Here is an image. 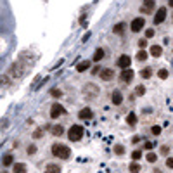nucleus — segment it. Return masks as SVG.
I'll list each match as a JSON object with an SVG mask.
<instances>
[{"label":"nucleus","mask_w":173,"mask_h":173,"mask_svg":"<svg viewBox=\"0 0 173 173\" xmlns=\"http://www.w3.org/2000/svg\"><path fill=\"white\" fill-rule=\"evenodd\" d=\"M45 173H61V166L59 164H54V163H49L45 166Z\"/></svg>","instance_id":"11"},{"label":"nucleus","mask_w":173,"mask_h":173,"mask_svg":"<svg viewBox=\"0 0 173 173\" xmlns=\"http://www.w3.org/2000/svg\"><path fill=\"white\" fill-rule=\"evenodd\" d=\"M111 101H112V104H116V106H118V104H121L123 102V95H121V92H112V97H111Z\"/></svg>","instance_id":"12"},{"label":"nucleus","mask_w":173,"mask_h":173,"mask_svg":"<svg viewBox=\"0 0 173 173\" xmlns=\"http://www.w3.org/2000/svg\"><path fill=\"white\" fill-rule=\"evenodd\" d=\"M35 153H36V145H30L28 147V154L31 156V154H35Z\"/></svg>","instance_id":"34"},{"label":"nucleus","mask_w":173,"mask_h":173,"mask_svg":"<svg viewBox=\"0 0 173 173\" xmlns=\"http://www.w3.org/2000/svg\"><path fill=\"white\" fill-rule=\"evenodd\" d=\"M139 172H140V164H137V163L130 164V173H139Z\"/></svg>","instance_id":"26"},{"label":"nucleus","mask_w":173,"mask_h":173,"mask_svg":"<svg viewBox=\"0 0 173 173\" xmlns=\"http://www.w3.org/2000/svg\"><path fill=\"white\" fill-rule=\"evenodd\" d=\"M52 154H54L55 158H59V159H68V158L71 156V151H69V147L64 145V144H54V145H52Z\"/></svg>","instance_id":"1"},{"label":"nucleus","mask_w":173,"mask_h":173,"mask_svg":"<svg viewBox=\"0 0 173 173\" xmlns=\"http://www.w3.org/2000/svg\"><path fill=\"white\" fill-rule=\"evenodd\" d=\"M139 47H140V49H145V47H147V40H140L139 42Z\"/></svg>","instance_id":"35"},{"label":"nucleus","mask_w":173,"mask_h":173,"mask_svg":"<svg viewBox=\"0 0 173 173\" xmlns=\"http://www.w3.org/2000/svg\"><path fill=\"white\" fill-rule=\"evenodd\" d=\"M92 116H93V112H92L88 107H85V109H82V111L78 112V118H80V120H90Z\"/></svg>","instance_id":"10"},{"label":"nucleus","mask_w":173,"mask_h":173,"mask_svg":"<svg viewBox=\"0 0 173 173\" xmlns=\"http://www.w3.org/2000/svg\"><path fill=\"white\" fill-rule=\"evenodd\" d=\"M145 36H147V38H153V36H154V30H151V28H149V30H145Z\"/></svg>","instance_id":"33"},{"label":"nucleus","mask_w":173,"mask_h":173,"mask_svg":"<svg viewBox=\"0 0 173 173\" xmlns=\"http://www.w3.org/2000/svg\"><path fill=\"white\" fill-rule=\"evenodd\" d=\"M87 92H92V93H93V97H95V95L99 93V88H97V87H93V85H87V87H85V93H87Z\"/></svg>","instance_id":"21"},{"label":"nucleus","mask_w":173,"mask_h":173,"mask_svg":"<svg viewBox=\"0 0 173 173\" xmlns=\"http://www.w3.org/2000/svg\"><path fill=\"white\" fill-rule=\"evenodd\" d=\"M42 133H43V130H36V132L33 133V137H35V139H40V137H42Z\"/></svg>","instance_id":"36"},{"label":"nucleus","mask_w":173,"mask_h":173,"mask_svg":"<svg viewBox=\"0 0 173 173\" xmlns=\"http://www.w3.org/2000/svg\"><path fill=\"white\" fill-rule=\"evenodd\" d=\"M112 31H114L116 35H123V31H125V24H123V23H118V24L112 28Z\"/></svg>","instance_id":"18"},{"label":"nucleus","mask_w":173,"mask_h":173,"mask_svg":"<svg viewBox=\"0 0 173 173\" xmlns=\"http://www.w3.org/2000/svg\"><path fill=\"white\" fill-rule=\"evenodd\" d=\"M144 26H145V21H144V18H137V19H133L132 24H130V28H132L133 33H139V31L142 30Z\"/></svg>","instance_id":"3"},{"label":"nucleus","mask_w":173,"mask_h":173,"mask_svg":"<svg viewBox=\"0 0 173 173\" xmlns=\"http://www.w3.org/2000/svg\"><path fill=\"white\" fill-rule=\"evenodd\" d=\"M132 158L135 159V161H137V159H140V158H142V151H133V153H132Z\"/></svg>","instance_id":"29"},{"label":"nucleus","mask_w":173,"mask_h":173,"mask_svg":"<svg viewBox=\"0 0 173 173\" xmlns=\"http://www.w3.org/2000/svg\"><path fill=\"white\" fill-rule=\"evenodd\" d=\"M161 54H163L161 45H153V47H151V55H154V57H159Z\"/></svg>","instance_id":"15"},{"label":"nucleus","mask_w":173,"mask_h":173,"mask_svg":"<svg viewBox=\"0 0 173 173\" xmlns=\"http://www.w3.org/2000/svg\"><path fill=\"white\" fill-rule=\"evenodd\" d=\"M12 163H14V158H12V154H5V156L2 158V164H4V168H5V166H10Z\"/></svg>","instance_id":"16"},{"label":"nucleus","mask_w":173,"mask_h":173,"mask_svg":"<svg viewBox=\"0 0 173 173\" xmlns=\"http://www.w3.org/2000/svg\"><path fill=\"white\" fill-rule=\"evenodd\" d=\"M158 76H159V78H161V80H166V78H168V69H159V71H158Z\"/></svg>","instance_id":"25"},{"label":"nucleus","mask_w":173,"mask_h":173,"mask_svg":"<svg viewBox=\"0 0 173 173\" xmlns=\"http://www.w3.org/2000/svg\"><path fill=\"white\" fill-rule=\"evenodd\" d=\"M142 78H151V74H153V69L151 68H145V69H142Z\"/></svg>","instance_id":"24"},{"label":"nucleus","mask_w":173,"mask_h":173,"mask_svg":"<svg viewBox=\"0 0 173 173\" xmlns=\"http://www.w3.org/2000/svg\"><path fill=\"white\" fill-rule=\"evenodd\" d=\"M164 19H166V9L161 7V9H158L156 16H154V24H161Z\"/></svg>","instance_id":"6"},{"label":"nucleus","mask_w":173,"mask_h":173,"mask_svg":"<svg viewBox=\"0 0 173 173\" xmlns=\"http://www.w3.org/2000/svg\"><path fill=\"white\" fill-rule=\"evenodd\" d=\"M145 159H147L149 163H156V161H158V156H156L154 153H149L147 156H145Z\"/></svg>","instance_id":"22"},{"label":"nucleus","mask_w":173,"mask_h":173,"mask_svg":"<svg viewBox=\"0 0 173 173\" xmlns=\"http://www.w3.org/2000/svg\"><path fill=\"white\" fill-rule=\"evenodd\" d=\"M61 114H64V107H62L61 104H54L50 107V118L55 120V118H59Z\"/></svg>","instance_id":"5"},{"label":"nucleus","mask_w":173,"mask_h":173,"mask_svg":"<svg viewBox=\"0 0 173 173\" xmlns=\"http://www.w3.org/2000/svg\"><path fill=\"white\" fill-rule=\"evenodd\" d=\"M102 57H104V50H102V49H97L95 54H93V61L97 62V61H101Z\"/></svg>","instance_id":"20"},{"label":"nucleus","mask_w":173,"mask_h":173,"mask_svg":"<svg viewBox=\"0 0 173 173\" xmlns=\"http://www.w3.org/2000/svg\"><path fill=\"white\" fill-rule=\"evenodd\" d=\"M50 132H52V135H55V137H61L62 132H64V128H62L61 125H54V126H50Z\"/></svg>","instance_id":"14"},{"label":"nucleus","mask_w":173,"mask_h":173,"mask_svg":"<svg viewBox=\"0 0 173 173\" xmlns=\"http://www.w3.org/2000/svg\"><path fill=\"white\" fill-rule=\"evenodd\" d=\"M168 4H170V7H173V0H168Z\"/></svg>","instance_id":"40"},{"label":"nucleus","mask_w":173,"mask_h":173,"mask_svg":"<svg viewBox=\"0 0 173 173\" xmlns=\"http://www.w3.org/2000/svg\"><path fill=\"white\" fill-rule=\"evenodd\" d=\"M166 166H168V168H173V158H168V159H166Z\"/></svg>","instance_id":"37"},{"label":"nucleus","mask_w":173,"mask_h":173,"mask_svg":"<svg viewBox=\"0 0 173 173\" xmlns=\"http://www.w3.org/2000/svg\"><path fill=\"white\" fill-rule=\"evenodd\" d=\"M2 173H7V172H2Z\"/></svg>","instance_id":"41"},{"label":"nucleus","mask_w":173,"mask_h":173,"mask_svg":"<svg viewBox=\"0 0 173 173\" xmlns=\"http://www.w3.org/2000/svg\"><path fill=\"white\" fill-rule=\"evenodd\" d=\"M168 153H170V147L168 145H161V154L163 156H168Z\"/></svg>","instance_id":"32"},{"label":"nucleus","mask_w":173,"mask_h":173,"mask_svg":"<svg viewBox=\"0 0 173 173\" xmlns=\"http://www.w3.org/2000/svg\"><path fill=\"white\" fill-rule=\"evenodd\" d=\"M112 78H114V71H112V69L106 68V69H102L101 71V80L102 82H111Z\"/></svg>","instance_id":"7"},{"label":"nucleus","mask_w":173,"mask_h":173,"mask_svg":"<svg viewBox=\"0 0 173 173\" xmlns=\"http://www.w3.org/2000/svg\"><path fill=\"white\" fill-rule=\"evenodd\" d=\"M137 59H139V61H145V59H147V52L144 50V49H140V52L137 54Z\"/></svg>","instance_id":"23"},{"label":"nucleus","mask_w":173,"mask_h":173,"mask_svg":"<svg viewBox=\"0 0 173 173\" xmlns=\"http://www.w3.org/2000/svg\"><path fill=\"white\" fill-rule=\"evenodd\" d=\"M50 95H52V97H61L62 93H61V90H57V88H52V90H50Z\"/></svg>","instance_id":"30"},{"label":"nucleus","mask_w":173,"mask_h":173,"mask_svg":"<svg viewBox=\"0 0 173 173\" xmlns=\"http://www.w3.org/2000/svg\"><path fill=\"white\" fill-rule=\"evenodd\" d=\"M126 123H128L130 126H133V125L137 123V116H135V112H130V114L126 116Z\"/></svg>","instance_id":"19"},{"label":"nucleus","mask_w":173,"mask_h":173,"mask_svg":"<svg viewBox=\"0 0 173 173\" xmlns=\"http://www.w3.org/2000/svg\"><path fill=\"white\" fill-rule=\"evenodd\" d=\"M14 173H26V164L24 163L14 164Z\"/></svg>","instance_id":"17"},{"label":"nucleus","mask_w":173,"mask_h":173,"mask_svg":"<svg viewBox=\"0 0 173 173\" xmlns=\"http://www.w3.org/2000/svg\"><path fill=\"white\" fill-rule=\"evenodd\" d=\"M88 68H90V62H88V61H82V62H78V64H76V71H78V73L87 71Z\"/></svg>","instance_id":"13"},{"label":"nucleus","mask_w":173,"mask_h":173,"mask_svg":"<svg viewBox=\"0 0 173 173\" xmlns=\"http://www.w3.org/2000/svg\"><path fill=\"white\" fill-rule=\"evenodd\" d=\"M80 21H82V26H85V24H87V18H85V16H82V19H80Z\"/></svg>","instance_id":"39"},{"label":"nucleus","mask_w":173,"mask_h":173,"mask_svg":"<svg viewBox=\"0 0 173 173\" xmlns=\"http://www.w3.org/2000/svg\"><path fill=\"white\" fill-rule=\"evenodd\" d=\"M151 132H153V135H159L161 133V126H153Z\"/></svg>","instance_id":"31"},{"label":"nucleus","mask_w":173,"mask_h":173,"mask_svg":"<svg viewBox=\"0 0 173 173\" xmlns=\"http://www.w3.org/2000/svg\"><path fill=\"white\" fill-rule=\"evenodd\" d=\"M114 153L118 154V156H121V154L125 153V147H123V145H114Z\"/></svg>","instance_id":"28"},{"label":"nucleus","mask_w":173,"mask_h":173,"mask_svg":"<svg viewBox=\"0 0 173 173\" xmlns=\"http://www.w3.org/2000/svg\"><path fill=\"white\" fill-rule=\"evenodd\" d=\"M121 82H125V83H130L133 80V71L130 69V68H126V69H123V73H121Z\"/></svg>","instance_id":"8"},{"label":"nucleus","mask_w":173,"mask_h":173,"mask_svg":"<svg viewBox=\"0 0 173 173\" xmlns=\"http://www.w3.org/2000/svg\"><path fill=\"white\" fill-rule=\"evenodd\" d=\"M83 133H85V130H83L82 125H73L71 128H69V132H68V137H69V140H73V142H78L83 137Z\"/></svg>","instance_id":"2"},{"label":"nucleus","mask_w":173,"mask_h":173,"mask_svg":"<svg viewBox=\"0 0 173 173\" xmlns=\"http://www.w3.org/2000/svg\"><path fill=\"white\" fill-rule=\"evenodd\" d=\"M135 93H137V95H144V93H145V87H144V85H139V87L135 88Z\"/></svg>","instance_id":"27"},{"label":"nucleus","mask_w":173,"mask_h":173,"mask_svg":"<svg viewBox=\"0 0 173 173\" xmlns=\"http://www.w3.org/2000/svg\"><path fill=\"white\" fill-rule=\"evenodd\" d=\"M154 5H156V0H144V5L140 7V12L144 14H151L154 10Z\"/></svg>","instance_id":"4"},{"label":"nucleus","mask_w":173,"mask_h":173,"mask_svg":"<svg viewBox=\"0 0 173 173\" xmlns=\"http://www.w3.org/2000/svg\"><path fill=\"white\" fill-rule=\"evenodd\" d=\"M144 147L149 151V149H153V144H151V142H145V144H144Z\"/></svg>","instance_id":"38"},{"label":"nucleus","mask_w":173,"mask_h":173,"mask_svg":"<svg viewBox=\"0 0 173 173\" xmlns=\"http://www.w3.org/2000/svg\"><path fill=\"white\" fill-rule=\"evenodd\" d=\"M130 62H132V59H130L128 55H121V57L118 59V66L123 68V69H126V68H130Z\"/></svg>","instance_id":"9"}]
</instances>
